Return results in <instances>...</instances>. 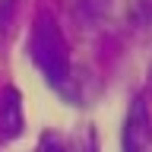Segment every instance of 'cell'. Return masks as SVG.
Instances as JSON below:
<instances>
[{"label":"cell","instance_id":"cell-1","mask_svg":"<svg viewBox=\"0 0 152 152\" xmlns=\"http://www.w3.org/2000/svg\"><path fill=\"white\" fill-rule=\"evenodd\" d=\"M28 54H32L35 66L41 70V76L54 89H66V83H70V48H66V38L57 26V19L48 10H41L35 16L32 38H28Z\"/></svg>","mask_w":152,"mask_h":152},{"label":"cell","instance_id":"cell-2","mask_svg":"<svg viewBox=\"0 0 152 152\" xmlns=\"http://www.w3.org/2000/svg\"><path fill=\"white\" fill-rule=\"evenodd\" d=\"M124 152H152V117L142 95H136L124 121Z\"/></svg>","mask_w":152,"mask_h":152},{"label":"cell","instance_id":"cell-3","mask_svg":"<svg viewBox=\"0 0 152 152\" xmlns=\"http://www.w3.org/2000/svg\"><path fill=\"white\" fill-rule=\"evenodd\" d=\"M26 121H22V102H19L16 89H7L0 95V142H10L22 133Z\"/></svg>","mask_w":152,"mask_h":152},{"label":"cell","instance_id":"cell-4","mask_svg":"<svg viewBox=\"0 0 152 152\" xmlns=\"http://www.w3.org/2000/svg\"><path fill=\"white\" fill-rule=\"evenodd\" d=\"M13 7H16V0H0V28H7L10 16H13Z\"/></svg>","mask_w":152,"mask_h":152}]
</instances>
